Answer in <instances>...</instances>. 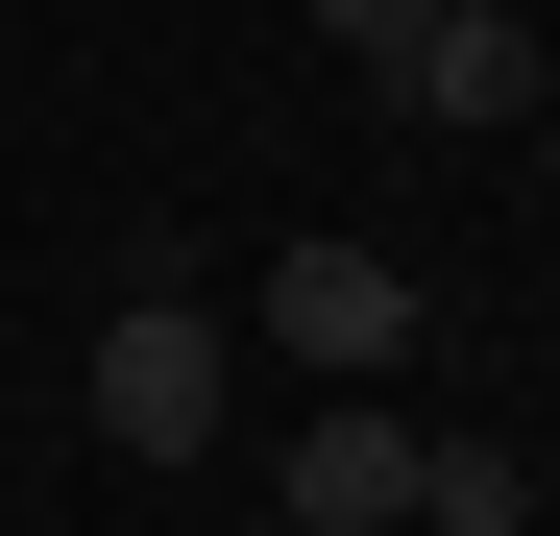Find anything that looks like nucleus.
I'll return each instance as SVG.
<instances>
[{
	"instance_id": "nucleus-1",
	"label": "nucleus",
	"mask_w": 560,
	"mask_h": 536,
	"mask_svg": "<svg viewBox=\"0 0 560 536\" xmlns=\"http://www.w3.org/2000/svg\"><path fill=\"white\" fill-rule=\"evenodd\" d=\"M73 415H98V464H220V415H244V366H220L196 268H147V293L98 317V366H73Z\"/></svg>"
},
{
	"instance_id": "nucleus-2",
	"label": "nucleus",
	"mask_w": 560,
	"mask_h": 536,
	"mask_svg": "<svg viewBox=\"0 0 560 536\" xmlns=\"http://www.w3.org/2000/svg\"><path fill=\"white\" fill-rule=\"evenodd\" d=\"M365 98H390L415 147H488V123H536V98H560V49L512 25V0H439V25H415L390 73H365Z\"/></svg>"
},
{
	"instance_id": "nucleus-3",
	"label": "nucleus",
	"mask_w": 560,
	"mask_h": 536,
	"mask_svg": "<svg viewBox=\"0 0 560 536\" xmlns=\"http://www.w3.org/2000/svg\"><path fill=\"white\" fill-rule=\"evenodd\" d=\"M268 341L341 366V391H390V366H415V268H390V244H268Z\"/></svg>"
},
{
	"instance_id": "nucleus-4",
	"label": "nucleus",
	"mask_w": 560,
	"mask_h": 536,
	"mask_svg": "<svg viewBox=\"0 0 560 536\" xmlns=\"http://www.w3.org/2000/svg\"><path fill=\"white\" fill-rule=\"evenodd\" d=\"M268 512H293V536H390V512H415V415L341 391V415L293 439V488H268Z\"/></svg>"
},
{
	"instance_id": "nucleus-5",
	"label": "nucleus",
	"mask_w": 560,
	"mask_h": 536,
	"mask_svg": "<svg viewBox=\"0 0 560 536\" xmlns=\"http://www.w3.org/2000/svg\"><path fill=\"white\" fill-rule=\"evenodd\" d=\"M415 512H439V536H512L536 488H512V439H415Z\"/></svg>"
},
{
	"instance_id": "nucleus-6",
	"label": "nucleus",
	"mask_w": 560,
	"mask_h": 536,
	"mask_svg": "<svg viewBox=\"0 0 560 536\" xmlns=\"http://www.w3.org/2000/svg\"><path fill=\"white\" fill-rule=\"evenodd\" d=\"M415 25H439V0H317V49H341V73H390Z\"/></svg>"
}]
</instances>
